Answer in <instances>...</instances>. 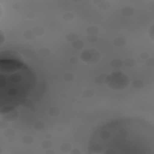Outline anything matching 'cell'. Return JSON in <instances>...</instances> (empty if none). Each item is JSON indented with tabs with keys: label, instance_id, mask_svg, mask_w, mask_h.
<instances>
[{
	"label": "cell",
	"instance_id": "6da1fadb",
	"mask_svg": "<svg viewBox=\"0 0 154 154\" xmlns=\"http://www.w3.org/2000/svg\"><path fill=\"white\" fill-rule=\"evenodd\" d=\"M89 150L91 153L152 154L153 126L148 122L136 119L112 122L95 132Z\"/></svg>",
	"mask_w": 154,
	"mask_h": 154
},
{
	"label": "cell",
	"instance_id": "7a4b0ae2",
	"mask_svg": "<svg viewBox=\"0 0 154 154\" xmlns=\"http://www.w3.org/2000/svg\"><path fill=\"white\" fill-rule=\"evenodd\" d=\"M35 84L34 75L22 63L16 61L5 63V73L1 74V106L17 105L30 94Z\"/></svg>",
	"mask_w": 154,
	"mask_h": 154
}]
</instances>
